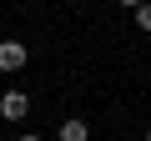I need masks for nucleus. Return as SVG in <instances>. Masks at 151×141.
<instances>
[{
    "label": "nucleus",
    "mask_w": 151,
    "mask_h": 141,
    "mask_svg": "<svg viewBox=\"0 0 151 141\" xmlns=\"http://www.w3.org/2000/svg\"><path fill=\"white\" fill-rule=\"evenodd\" d=\"M136 25H141V30H151V0H146V5H136Z\"/></svg>",
    "instance_id": "obj_4"
},
{
    "label": "nucleus",
    "mask_w": 151,
    "mask_h": 141,
    "mask_svg": "<svg viewBox=\"0 0 151 141\" xmlns=\"http://www.w3.org/2000/svg\"><path fill=\"white\" fill-rule=\"evenodd\" d=\"M20 141H40V136H20Z\"/></svg>",
    "instance_id": "obj_6"
},
{
    "label": "nucleus",
    "mask_w": 151,
    "mask_h": 141,
    "mask_svg": "<svg viewBox=\"0 0 151 141\" xmlns=\"http://www.w3.org/2000/svg\"><path fill=\"white\" fill-rule=\"evenodd\" d=\"M60 141H91V126L86 121H60Z\"/></svg>",
    "instance_id": "obj_3"
},
{
    "label": "nucleus",
    "mask_w": 151,
    "mask_h": 141,
    "mask_svg": "<svg viewBox=\"0 0 151 141\" xmlns=\"http://www.w3.org/2000/svg\"><path fill=\"white\" fill-rule=\"evenodd\" d=\"M146 141H151V131H146Z\"/></svg>",
    "instance_id": "obj_7"
},
{
    "label": "nucleus",
    "mask_w": 151,
    "mask_h": 141,
    "mask_svg": "<svg viewBox=\"0 0 151 141\" xmlns=\"http://www.w3.org/2000/svg\"><path fill=\"white\" fill-rule=\"evenodd\" d=\"M25 111H30L25 91H5V96H0V116H5V121H20Z\"/></svg>",
    "instance_id": "obj_1"
},
{
    "label": "nucleus",
    "mask_w": 151,
    "mask_h": 141,
    "mask_svg": "<svg viewBox=\"0 0 151 141\" xmlns=\"http://www.w3.org/2000/svg\"><path fill=\"white\" fill-rule=\"evenodd\" d=\"M121 5H131V10H136V5H146V0H121Z\"/></svg>",
    "instance_id": "obj_5"
},
{
    "label": "nucleus",
    "mask_w": 151,
    "mask_h": 141,
    "mask_svg": "<svg viewBox=\"0 0 151 141\" xmlns=\"http://www.w3.org/2000/svg\"><path fill=\"white\" fill-rule=\"evenodd\" d=\"M25 65V45L20 40H0V70H20Z\"/></svg>",
    "instance_id": "obj_2"
}]
</instances>
